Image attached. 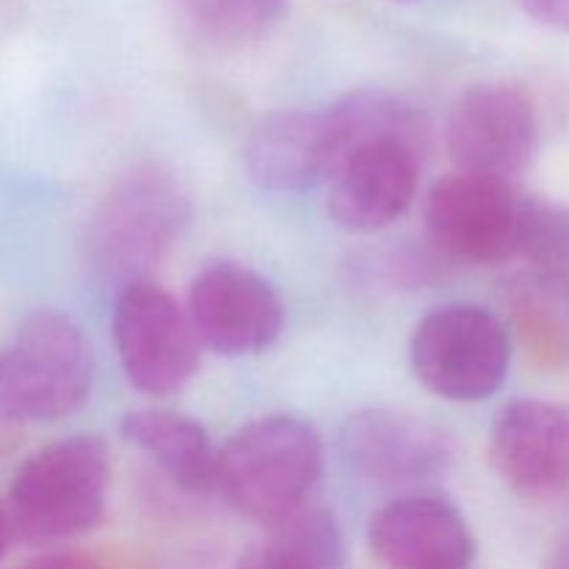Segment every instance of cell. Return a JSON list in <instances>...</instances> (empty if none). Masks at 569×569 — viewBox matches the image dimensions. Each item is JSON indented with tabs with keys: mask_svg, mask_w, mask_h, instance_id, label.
<instances>
[{
	"mask_svg": "<svg viewBox=\"0 0 569 569\" xmlns=\"http://www.w3.org/2000/svg\"><path fill=\"white\" fill-rule=\"evenodd\" d=\"M109 448L94 433H72L33 450L11 478V533L33 548L70 542L100 526L109 498Z\"/></svg>",
	"mask_w": 569,
	"mask_h": 569,
	"instance_id": "cell-1",
	"label": "cell"
},
{
	"mask_svg": "<svg viewBox=\"0 0 569 569\" xmlns=\"http://www.w3.org/2000/svg\"><path fill=\"white\" fill-rule=\"evenodd\" d=\"M189 220L192 198L181 178L159 161H144L122 172L94 206L89 261L120 287L144 281L170 256Z\"/></svg>",
	"mask_w": 569,
	"mask_h": 569,
	"instance_id": "cell-2",
	"label": "cell"
},
{
	"mask_svg": "<svg viewBox=\"0 0 569 569\" xmlns=\"http://www.w3.org/2000/svg\"><path fill=\"white\" fill-rule=\"evenodd\" d=\"M326 472V445L311 422L264 415L220 448L217 492L261 528L311 503Z\"/></svg>",
	"mask_w": 569,
	"mask_h": 569,
	"instance_id": "cell-3",
	"label": "cell"
},
{
	"mask_svg": "<svg viewBox=\"0 0 569 569\" xmlns=\"http://www.w3.org/2000/svg\"><path fill=\"white\" fill-rule=\"evenodd\" d=\"M94 353L87 333L61 311H37L0 345V422L37 426L87 403Z\"/></svg>",
	"mask_w": 569,
	"mask_h": 569,
	"instance_id": "cell-4",
	"label": "cell"
},
{
	"mask_svg": "<svg viewBox=\"0 0 569 569\" xmlns=\"http://www.w3.org/2000/svg\"><path fill=\"white\" fill-rule=\"evenodd\" d=\"M409 353L428 392L453 403H481L509 376L511 328L478 303H448L417 322Z\"/></svg>",
	"mask_w": 569,
	"mask_h": 569,
	"instance_id": "cell-5",
	"label": "cell"
},
{
	"mask_svg": "<svg viewBox=\"0 0 569 569\" xmlns=\"http://www.w3.org/2000/svg\"><path fill=\"white\" fill-rule=\"evenodd\" d=\"M528 198L515 181L456 170L433 183L422 206L426 242L448 264L495 267L520 259Z\"/></svg>",
	"mask_w": 569,
	"mask_h": 569,
	"instance_id": "cell-6",
	"label": "cell"
},
{
	"mask_svg": "<svg viewBox=\"0 0 569 569\" xmlns=\"http://www.w3.org/2000/svg\"><path fill=\"white\" fill-rule=\"evenodd\" d=\"M111 333L128 383L148 398L181 392L198 372L203 342L187 306L150 278L120 287Z\"/></svg>",
	"mask_w": 569,
	"mask_h": 569,
	"instance_id": "cell-7",
	"label": "cell"
},
{
	"mask_svg": "<svg viewBox=\"0 0 569 569\" xmlns=\"http://www.w3.org/2000/svg\"><path fill=\"white\" fill-rule=\"evenodd\" d=\"M442 139L459 172L515 181L539 148L537 100L520 83H472L450 106Z\"/></svg>",
	"mask_w": 569,
	"mask_h": 569,
	"instance_id": "cell-8",
	"label": "cell"
},
{
	"mask_svg": "<svg viewBox=\"0 0 569 569\" xmlns=\"http://www.w3.org/2000/svg\"><path fill=\"white\" fill-rule=\"evenodd\" d=\"M339 445L361 481L395 492L439 481L453 461L448 433L428 417L400 406H367L350 415Z\"/></svg>",
	"mask_w": 569,
	"mask_h": 569,
	"instance_id": "cell-9",
	"label": "cell"
},
{
	"mask_svg": "<svg viewBox=\"0 0 569 569\" xmlns=\"http://www.w3.org/2000/svg\"><path fill=\"white\" fill-rule=\"evenodd\" d=\"M187 311L200 342L228 359L264 353L287 320L278 289L253 267L231 259L211 261L192 278Z\"/></svg>",
	"mask_w": 569,
	"mask_h": 569,
	"instance_id": "cell-10",
	"label": "cell"
},
{
	"mask_svg": "<svg viewBox=\"0 0 569 569\" xmlns=\"http://www.w3.org/2000/svg\"><path fill=\"white\" fill-rule=\"evenodd\" d=\"M489 459L500 481L528 500L569 492V409L553 400L522 398L492 426Z\"/></svg>",
	"mask_w": 569,
	"mask_h": 569,
	"instance_id": "cell-11",
	"label": "cell"
},
{
	"mask_svg": "<svg viewBox=\"0 0 569 569\" xmlns=\"http://www.w3.org/2000/svg\"><path fill=\"white\" fill-rule=\"evenodd\" d=\"M426 148L406 139H378L356 148L333 172L328 214L339 228L376 233L415 206Z\"/></svg>",
	"mask_w": 569,
	"mask_h": 569,
	"instance_id": "cell-12",
	"label": "cell"
},
{
	"mask_svg": "<svg viewBox=\"0 0 569 569\" xmlns=\"http://www.w3.org/2000/svg\"><path fill=\"white\" fill-rule=\"evenodd\" d=\"M342 161L326 109H283L256 122L244 142V170L267 192H306L331 181Z\"/></svg>",
	"mask_w": 569,
	"mask_h": 569,
	"instance_id": "cell-13",
	"label": "cell"
},
{
	"mask_svg": "<svg viewBox=\"0 0 569 569\" xmlns=\"http://www.w3.org/2000/svg\"><path fill=\"white\" fill-rule=\"evenodd\" d=\"M372 556L387 569H467L476 537L465 515L437 495H400L367 526Z\"/></svg>",
	"mask_w": 569,
	"mask_h": 569,
	"instance_id": "cell-14",
	"label": "cell"
},
{
	"mask_svg": "<svg viewBox=\"0 0 569 569\" xmlns=\"http://www.w3.org/2000/svg\"><path fill=\"white\" fill-rule=\"evenodd\" d=\"M120 433L164 472L178 492L192 498L217 492L220 448L198 420L170 409H137L122 417Z\"/></svg>",
	"mask_w": 569,
	"mask_h": 569,
	"instance_id": "cell-15",
	"label": "cell"
},
{
	"mask_svg": "<svg viewBox=\"0 0 569 569\" xmlns=\"http://www.w3.org/2000/svg\"><path fill=\"white\" fill-rule=\"evenodd\" d=\"M345 537L333 511L306 503L264 528L233 569H342Z\"/></svg>",
	"mask_w": 569,
	"mask_h": 569,
	"instance_id": "cell-16",
	"label": "cell"
},
{
	"mask_svg": "<svg viewBox=\"0 0 569 569\" xmlns=\"http://www.w3.org/2000/svg\"><path fill=\"white\" fill-rule=\"evenodd\" d=\"M509 328L545 367L569 370V281L522 270L506 283Z\"/></svg>",
	"mask_w": 569,
	"mask_h": 569,
	"instance_id": "cell-17",
	"label": "cell"
},
{
	"mask_svg": "<svg viewBox=\"0 0 569 569\" xmlns=\"http://www.w3.org/2000/svg\"><path fill=\"white\" fill-rule=\"evenodd\" d=\"M189 31L217 50H242L270 37L289 0H176Z\"/></svg>",
	"mask_w": 569,
	"mask_h": 569,
	"instance_id": "cell-18",
	"label": "cell"
},
{
	"mask_svg": "<svg viewBox=\"0 0 569 569\" xmlns=\"http://www.w3.org/2000/svg\"><path fill=\"white\" fill-rule=\"evenodd\" d=\"M520 259L526 270L569 281V206L528 198Z\"/></svg>",
	"mask_w": 569,
	"mask_h": 569,
	"instance_id": "cell-19",
	"label": "cell"
},
{
	"mask_svg": "<svg viewBox=\"0 0 569 569\" xmlns=\"http://www.w3.org/2000/svg\"><path fill=\"white\" fill-rule=\"evenodd\" d=\"M520 6L539 26L569 33V0H520Z\"/></svg>",
	"mask_w": 569,
	"mask_h": 569,
	"instance_id": "cell-20",
	"label": "cell"
},
{
	"mask_svg": "<svg viewBox=\"0 0 569 569\" xmlns=\"http://www.w3.org/2000/svg\"><path fill=\"white\" fill-rule=\"evenodd\" d=\"M20 569H103V565L81 550H50V553L26 561Z\"/></svg>",
	"mask_w": 569,
	"mask_h": 569,
	"instance_id": "cell-21",
	"label": "cell"
},
{
	"mask_svg": "<svg viewBox=\"0 0 569 569\" xmlns=\"http://www.w3.org/2000/svg\"><path fill=\"white\" fill-rule=\"evenodd\" d=\"M548 569H569V533L556 545L553 556H550Z\"/></svg>",
	"mask_w": 569,
	"mask_h": 569,
	"instance_id": "cell-22",
	"label": "cell"
},
{
	"mask_svg": "<svg viewBox=\"0 0 569 569\" xmlns=\"http://www.w3.org/2000/svg\"><path fill=\"white\" fill-rule=\"evenodd\" d=\"M11 537H14V533H11L9 511H6V503H0V559H3L6 545H9V539H11Z\"/></svg>",
	"mask_w": 569,
	"mask_h": 569,
	"instance_id": "cell-23",
	"label": "cell"
},
{
	"mask_svg": "<svg viewBox=\"0 0 569 569\" xmlns=\"http://www.w3.org/2000/svg\"><path fill=\"white\" fill-rule=\"evenodd\" d=\"M392 3H409V0H392Z\"/></svg>",
	"mask_w": 569,
	"mask_h": 569,
	"instance_id": "cell-24",
	"label": "cell"
}]
</instances>
